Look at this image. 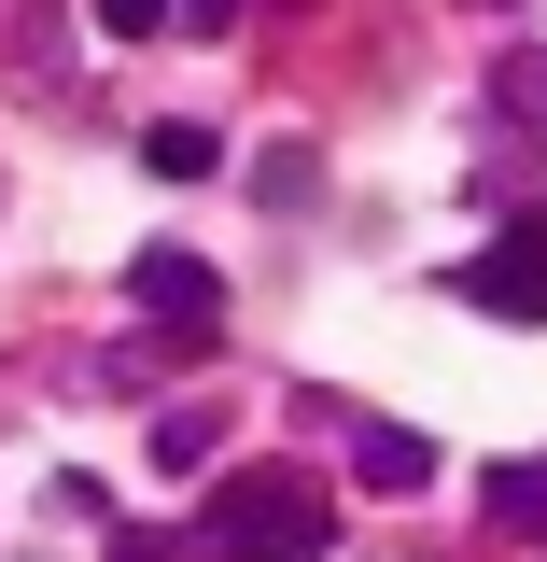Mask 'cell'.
<instances>
[{
    "mask_svg": "<svg viewBox=\"0 0 547 562\" xmlns=\"http://www.w3.org/2000/svg\"><path fill=\"white\" fill-rule=\"evenodd\" d=\"M338 549V506L309 479H225L210 492V562H323Z\"/></svg>",
    "mask_w": 547,
    "mask_h": 562,
    "instance_id": "obj_1",
    "label": "cell"
},
{
    "mask_svg": "<svg viewBox=\"0 0 547 562\" xmlns=\"http://www.w3.org/2000/svg\"><path fill=\"white\" fill-rule=\"evenodd\" d=\"M210 295H225V281H210L197 254H183V239H155V254H127V310H140V324H155L169 351H197V338H210Z\"/></svg>",
    "mask_w": 547,
    "mask_h": 562,
    "instance_id": "obj_2",
    "label": "cell"
},
{
    "mask_svg": "<svg viewBox=\"0 0 547 562\" xmlns=\"http://www.w3.org/2000/svg\"><path fill=\"white\" fill-rule=\"evenodd\" d=\"M449 295H478L491 324H534V310H547V211H534V225H505L491 254H464V268H449Z\"/></svg>",
    "mask_w": 547,
    "mask_h": 562,
    "instance_id": "obj_3",
    "label": "cell"
},
{
    "mask_svg": "<svg viewBox=\"0 0 547 562\" xmlns=\"http://www.w3.org/2000/svg\"><path fill=\"white\" fill-rule=\"evenodd\" d=\"M435 479V436H408V422H351V492H421Z\"/></svg>",
    "mask_w": 547,
    "mask_h": 562,
    "instance_id": "obj_4",
    "label": "cell"
},
{
    "mask_svg": "<svg viewBox=\"0 0 547 562\" xmlns=\"http://www.w3.org/2000/svg\"><path fill=\"white\" fill-rule=\"evenodd\" d=\"M491 113L505 127H547V43H520V57L491 70Z\"/></svg>",
    "mask_w": 547,
    "mask_h": 562,
    "instance_id": "obj_5",
    "label": "cell"
},
{
    "mask_svg": "<svg viewBox=\"0 0 547 562\" xmlns=\"http://www.w3.org/2000/svg\"><path fill=\"white\" fill-rule=\"evenodd\" d=\"M210 450H225V422H210V408H169V422H155V464H169V479H197Z\"/></svg>",
    "mask_w": 547,
    "mask_h": 562,
    "instance_id": "obj_6",
    "label": "cell"
},
{
    "mask_svg": "<svg viewBox=\"0 0 547 562\" xmlns=\"http://www.w3.org/2000/svg\"><path fill=\"white\" fill-rule=\"evenodd\" d=\"M140 169H169V183H197V169H225V140H210V127H140Z\"/></svg>",
    "mask_w": 547,
    "mask_h": 562,
    "instance_id": "obj_7",
    "label": "cell"
},
{
    "mask_svg": "<svg viewBox=\"0 0 547 562\" xmlns=\"http://www.w3.org/2000/svg\"><path fill=\"white\" fill-rule=\"evenodd\" d=\"M491 520L505 535H547V464H491Z\"/></svg>",
    "mask_w": 547,
    "mask_h": 562,
    "instance_id": "obj_8",
    "label": "cell"
},
{
    "mask_svg": "<svg viewBox=\"0 0 547 562\" xmlns=\"http://www.w3.org/2000/svg\"><path fill=\"white\" fill-rule=\"evenodd\" d=\"M84 14H99L113 43H140V29H169V0H84Z\"/></svg>",
    "mask_w": 547,
    "mask_h": 562,
    "instance_id": "obj_9",
    "label": "cell"
},
{
    "mask_svg": "<svg viewBox=\"0 0 547 562\" xmlns=\"http://www.w3.org/2000/svg\"><path fill=\"white\" fill-rule=\"evenodd\" d=\"M113 562H183V535H169V520H127V535H113Z\"/></svg>",
    "mask_w": 547,
    "mask_h": 562,
    "instance_id": "obj_10",
    "label": "cell"
},
{
    "mask_svg": "<svg viewBox=\"0 0 547 562\" xmlns=\"http://www.w3.org/2000/svg\"><path fill=\"white\" fill-rule=\"evenodd\" d=\"M491 14H505V0H491Z\"/></svg>",
    "mask_w": 547,
    "mask_h": 562,
    "instance_id": "obj_11",
    "label": "cell"
}]
</instances>
